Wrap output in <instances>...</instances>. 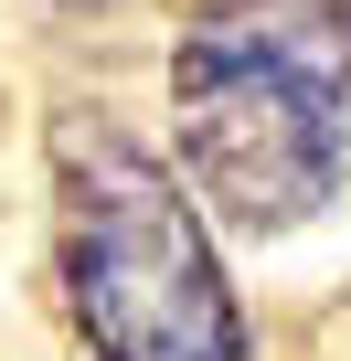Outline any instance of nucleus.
Wrapping results in <instances>:
<instances>
[{"instance_id":"obj_1","label":"nucleus","mask_w":351,"mask_h":361,"mask_svg":"<svg viewBox=\"0 0 351 361\" xmlns=\"http://www.w3.org/2000/svg\"><path fill=\"white\" fill-rule=\"evenodd\" d=\"M170 138L234 234L330 213L351 180V0H203L170 43Z\"/></svg>"},{"instance_id":"obj_2","label":"nucleus","mask_w":351,"mask_h":361,"mask_svg":"<svg viewBox=\"0 0 351 361\" xmlns=\"http://www.w3.org/2000/svg\"><path fill=\"white\" fill-rule=\"evenodd\" d=\"M54 180H64V308L96 340V361H256L213 224L160 170L149 138L85 106L54 138Z\"/></svg>"}]
</instances>
